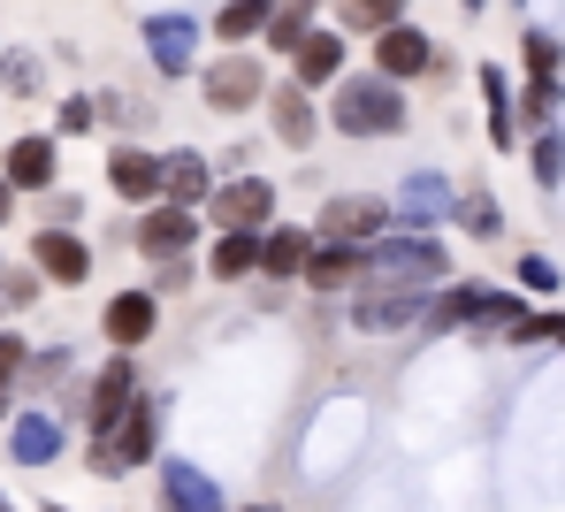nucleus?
Returning a JSON list of instances; mask_svg holds the SVG:
<instances>
[{
  "instance_id": "72a5a7b5",
  "label": "nucleus",
  "mask_w": 565,
  "mask_h": 512,
  "mask_svg": "<svg viewBox=\"0 0 565 512\" xmlns=\"http://www.w3.org/2000/svg\"><path fill=\"white\" fill-rule=\"evenodd\" d=\"M70 360H77L70 344H46V352H31L23 383H31V391H54V383H70Z\"/></svg>"
},
{
  "instance_id": "a878e982",
  "label": "nucleus",
  "mask_w": 565,
  "mask_h": 512,
  "mask_svg": "<svg viewBox=\"0 0 565 512\" xmlns=\"http://www.w3.org/2000/svg\"><path fill=\"white\" fill-rule=\"evenodd\" d=\"M276 15H282V0H222V8H214V39H222L230 54H237V46H260Z\"/></svg>"
},
{
  "instance_id": "a211bd4d",
  "label": "nucleus",
  "mask_w": 565,
  "mask_h": 512,
  "mask_svg": "<svg viewBox=\"0 0 565 512\" xmlns=\"http://www.w3.org/2000/svg\"><path fill=\"white\" fill-rule=\"evenodd\" d=\"M153 512H230V505H222V482H214L199 459H161Z\"/></svg>"
},
{
  "instance_id": "9b49d317",
  "label": "nucleus",
  "mask_w": 565,
  "mask_h": 512,
  "mask_svg": "<svg viewBox=\"0 0 565 512\" xmlns=\"http://www.w3.org/2000/svg\"><path fill=\"white\" fill-rule=\"evenodd\" d=\"M436 70H444V46H436L420 23H390V31H375V77L413 85V77H436Z\"/></svg>"
},
{
  "instance_id": "37998d69",
  "label": "nucleus",
  "mask_w": 565,
  "mask_h": 512,
  "mask_svg": "<svg viewBox=\"0 0 565 512\" xmlns=\"http://www.w3.org/2000/svg\"><path fill=\"white\" fill-rule=\"evenodd\" d=\"M459 8H467V15H489V0H459Z\"/></svg>"
},
{
  "instance_id": "de8ad7c7",
  "label": "nucleus",
  "mask_w": 565,
  "mask_h": 512,
  "mask_svg": "<svg viewBox=\"0 0 565 512\" xmlns=\"http://www.w3.org/2000/svg\"><path fill=\"white\" fill-rule=\"evenodd\" d=\"M0 512H15V505H8V498H0Z\"/></svg>"
},
{
  "instance_id": "a19ab883",
  "label": "nucleus",
  "mask_w": 565,
  "mask_h": 512,
  "mask_svg": "<svg viewBox=\"0 0 565 512\" xmlns=\"http://www.w3.org/2000/svg\"><path fill=\"white\" fill-rule=\"evenodd\" d=\"M99 100V122H115V130H130V122H138V107L122 100V93H93Z\"/></svg>"
},
{
  "instance_id": "7c9ffc66",
  "label": "nucleus",
  "mask_w": 565,
  "mask_h": 512,
  "mask_svg": "<svg viewBox=\"0 0 565 512\" xmlns=\"http://www.w3.org/2000/svg\"><path fill=\"white\" fill-rule=\"evenodd\" d=\"M527 177H535L543 192L565 184V130H535V138H527Z\"/></svg>"
},
{
  "instance_id": "c03bdc74",
  "label": "nucleus",
  "mask_w": 565,
  "mask_h": 512,
  "mask_svg": "<svg viewBox=\"0 0 565 512\" xmlns=\"http://www.w3.org/2000/svg\"><path fill=\"white\" fill-rule=\"evenodd\" d=\"M298 8H337V0H298Z\"/></svg>"
},
{
  "instance_id": "e433bc0d",
  "label": "nucleus",
  "mask_w": 565,
  "mask_h": 512,
  "mask_svg": "<svg viewBox=\"0 0 565 512\" xmlns=\"http://www.w3.org/2000/svg\"><path fill=\"white\" fill-rule=\"evenodd\" d=\"M54 130H70V138L99 130V100H93V93H70V100H62V115H54Z\"/></svg>"
},
{
  "instance_id": "9d476101",
  "label": "nucleus",
  "mask_w": 565,
  "mask_h": 512,
  "mask_svg": "<svg viewBox=\"0 0 565 512\" xmlns=\"http://www.w3.org/2000/svg\"><path fill=\"white\" fill-rule=\"evenodd\" d=\"M276 177H222V192L206 200V230H276L282 214H276Z\"/></svg>"
},
{
  "instance_id": "4c0bfd02",
  "label": "nucleus",
  "mask_w": 565,
  "mask_h": 512,
  "mask_svg": "<svg viewBox=\"0 0 565 512\" xmlns=\"http://www.w3.org/2000/svg\"><path fill=\"white\" fill-rule=\"evenodd\" d=\"M512 344H565V313H527V321H520V329H512Z\"/></svg>"
},
{
  "instance_id": "1a4fd4ad",
  "label": "nucleus",
  "mask_w": 565,
  "mask_h": 512,
  "mask_svg": "<svg viewBox=\"0 0 565 512\" xmlns=\"http://www.w3.org/2000/svg\"><path fill=\"white\" fill-rule=\"evenodd\" d=\"M206 237V214H191V206H146L138 222H130V253L138 260H153V268H169V260H191V245Z\"/></svg>"
},
{
  "instance_id": "473e14b6",
  "label": "nucleus",
  "mask_w": 565,
  "mask_h": 512,
  "mask_svg": "<svg viewBox=\"0 0 565 512\" xmlns=\"http://www.w3.org/2000/svg\"><path fill=\"white\" fill-rule=\"evenodd\" d=\"M558 100L565 85H520V130L535 138V130H558Z\"/></svg>"
},
{
  "instance_id": "c9c22d12",
  "label": "nucleus",
  "mask_w": 565,
  "mask_h": 512,
  "mask_svg": "<svg viewBox=\"0 0 565 512\" xmlns=\"http://www.w3.org/2000/svg\"><path fill=\"white\" fill-rule=\"evenodd\" d=\"M39 291H46V276H39V268H8V276H0L8 313H15V307H39Z\"/></svg>"
},
{
  "instance_id": "f3484780",
  "label": "nucleus",
  "mask_w": 565,
  "mask_h": 512,
  "mask_svg": "<svg viewBox=\"0 0 565 512\" xmlns=\"http://www.w3.org/2000/svg\"><path fill=\"white\" fill-rule=\"evenodd\" d=\"M62 451H70V420H62V413L31 406V413L8 420V459H15V467H54Z\"/></svg>"
},
{
  "instance_id": "20e7f679",
  "label": "nucleus",
  "mask_w": 565,
  "mask_h": 512,
  "mask_svg": "<svg viewBox=\"0 0 565 512\" xmlns=\"http://www.w3.org/2000/svg\"><path fill=\"white\" fill-rule=\"evenodd\" d=\"M268 93H276V77H268V54L260 46L214 54L199 70V100L214 107V115H253V107H268Z\"/></svg>"
},
{
  "instance_id": "ddd939ff",
  "label": "nucleus",
  "mask_w": 565,
  "mask_h": 512,
  "mask_svg": "<svg viewBox=\"0 0 565 512\" xmlns=\"http://www.w3.org/2000/svg\"><path fill=\"white\" fill-rule=\"evenodd\" d=\"M473 93H481V130H489L497 153L527 146V130H520V93H512V77H504L497 62H473Z\"/></svg>"
},
{
  "instance_id": "09e8293b",
  "label": "nucleus",
  "mask_w": 565,
  "mask_h": 512,
  "mask_svg": "<svg viewBox=\"0 0 565 512\" xmlns=\"http://www.w3.org/2000/svg\"><path fill=\"white\" fill-rule=\"evenodd\" d=\"M46 512H70V505H46Z\"/></svg>"
},
{
  "instance_id": "39448f33",
  "label": "nucleus",
  "mask_w": 565,
  "mask_h": 512,
  "mask_svg": "<svg viewBox=\"0 0 565 512\" xmlns=\"http://www.w3.org/2000/svg\"><path fill=\"white\" fill-rule=\"evenodd\" d=\"M146 398V375H138V352H115V360H99V375L85 383V406H77V428H85V444H107L115 436V420Z\"/></svg>"
},
{
  "instance_id": "2f4dec72",
  "label": "nucleus",
  "mask_w": 565,
  "mask_h": 512,
  "mask_svg": "<svg viewBox=\"0 0 565 512\" xmlns=\"http://www.w3.org/2000/svg\"><path fill=\"white\" fill-rule=\"evenodd\" d=\"M512 284H520L527 299H558V291H565V268L551 260V253H520V268H512Z\"/></svg>"
},
{
  "instance_id": "a18cd8bd",
  "label": "nucleus",
  "mask_w": 565,
  "mask_h": 512,
  "mask_svg": "<svg viewBox=\"0 0 565 512\" xmlns=\"http://www.w3.org/2000/svg\"><path fill=\"white\" fill-rule=\"evenodd\" d=\"M230 512H268V505H230Z\"/></svg>"
},
{
  "instance_id": "f704fd0d",
  "label": "nucleus",
  "mask_w": 565,
  "mask_h": 512,
  "mask_svg": "<svg viewBox=\"0 0 565 512\" xmlns=\"http://www.w3.org/2000/svg\"><path fill=\"white\" fill-rule=\"evenodd\" d=\"M23 367H31V344H23L15 329H0V398H15V383H23Z\"/></svg>"
},
{
  "instance_id": "423d86ee",
  "label": "nucleus",
  "mask_w": 565,
  "mask_h": 512,
  "mask_svg": "<svg viewBox=\"0 0 565 512\" xmlns=\"http://www.w3.org/2000/svg\"><path fill=\"white\" fill-rule=\"evenodd\" d=\"M161 413H169L161 398H138V406L115 420V436H107V444H85V467L107 474V482H115V474H130V467H153V459H161Z\"/></svg>"
},
{
  "instance_id": "2eb2a0df",
  "label": "nucleus",
  "mask_w": 565,
  "mask_h": 512,
  "mask_svg": "<svg viewBox=\"0 0 565 512\" xmlns=\"http://www.w3.org/2000/svg\"><path fill=\"white\" fill-rule=\"evenodd\" d=\"M31 268H39L54 291H77V284H93V245H85L77 230H39V237H31Z\"/></svg>"
},
{
  "instance_id": "58836bf2",
  "label": "nucleus",
  "mask_w": 565,
  "mask_h": 512,
  "mask_svg": "<svg viewBox=\"0 0 565 512\" xmlns=\"http://www.w3.org/2000/svg\"><path fill=\"white\" fill-rule=\"evenodd\" d=\"M191 276H206V260H169V268H153V284H146V291H153V299H177Z\"/></svg>"
},
{
  "instance_id": "ea45409f",
  "label": "nucleus",
  "mask_w": 565,
  "mask_h": 512,
  "mask_svg": "<svg viewBox=\"0 0 565 512\" xmlns=\"http://www.w3.org/2000/svg\"><path fill=\"white\" fill-rule=\"evenodd\" d=\"M0 85H8V93H39V70H31L23 54H8V62H0Z\"/></svg>"
},
{
  "instance_id": "79ce46f5",
  "label": "nucleus",
  "mask_w": 565,
  "mask_h": 512,
  "mask_svg": "<svg viewBox=\"0 0 565 512\" xmlns=\"http://www.w3.org/2000/svg\"><path fill=\"white\" fill-rule=\"evenodd\" d=\"M15 200H23V192H15V184L0 177V230H8V214H15Z\"/></svg>"
},
{
  "instance_id": "aec40b11",
  "label": "nucleus",
  "mask_w": 565,
  "mask_h": 512,
  "mask_svg": "<svg viewBox=\"0 0 565 512\" xmlns=\"http://www.w3.org/2000/svg\"><path fill=\"white\" fill-rule=\"evenodd\" d=\"M0 177L15 184V192H54V177H62V146L46 138V130H31V138H8V153H0Z\"/></svg>"
},
{
  "instance_id": "8fccbe9b",
  "label": "nucleus",
  "mask_w": 565,
  "mask_h": 512,
  "mask_svg": "<svg viewBox=\"0 0 565 512\" xmlns=\"http://www.w3.org/2000/svg\"><path fill=\"white\" fill-rule=\"evenodd\" d=\"M0 276H8V268H0Z\"/></svg>"
},
{
  "instance_id": "bb28decb",
  "label": "nucleus",
  "mask_w": 565,
  "mask_h": 512,
  "mask_svg": "<svg viewBox=\"0 0 565 512\" xmlns=\"http://www.w3.org/2000/svg\"><path fill=\"white\" fill-rule=\"evenodd\" d=\"M451 230H459V237H473V245H497V237H504V200H497V192H459Z\"/></svg>"
},
{
  "instance_id": "b1692460",
  "label": "nucleus",
  "mask_w": 565,
  "mask_h": 512,
  "mask_svg": "<svg viewBox=\"0 0 565 512\" xmlns=\"http://www.w3.org/2000/svg\"><path fill=\"white\" fill-rule=\"evenodd\" d=\"M360 276H367V253H352V245H313V260H306V291L313 299H352Z\"/></svg>"
},
{
  "instance_id": "c756f323",
  "label": "nucleus",
  "mask_w": 565,
  "mask_h": 512,
  "mask_svg": "<svg viewBox=\"0 0 565 512\" xmlns=\"http://www.w3.org/2000/svg\"><path fill=\"white\" fill-rule=\"evenodd\" d=\"M313 31H321V23H313V8H298V0H282V15H276V23H268V39H260V46L290 62V54H298V46H306Z\"/></svg>"
},
{
  "instance_id": "49530a36",
  "label": "nucleus",
  "mask_w": 565,
  "mask_h": 512,
  "mask_svg": "<svg viewBox=\"0 0 565 512\" xmlns=\"http://www.w3.org/2000/svg\"><path fill=\"white\" fill-rule=\"evenodd\" d=\"M0 329H8V299H0Z\"/></svg>"
},
{
  "instance_id": "6e6552de",
  "label": "nucleus",
  "mask_w": 565,
  "mask_h": 512,
  "mask_svg": "<svg viewBox=\"0 0 565 512\" xmlns=\"http://www.w3.org/2000/svg\"><path fill=\"white\" fill-rule=\"evenodd\" d=\"M99 177H107V192H115V200L138 206V214L169 200V153H153V146H138V138H115Z\"/></svg>"
},
{
  "instance_id": "393cba45",
  "label": "nucleus",
  "mask_w": 565,
  "mask_h": 512,
  "mask_svg": "<svg viewBox=\"0 0 565 512\" xmlns=\"http://www.w3.org/2000/svg\"><path fill=\"white\" fill-rule=\"evenodd\" d=\"M222 192V177H214V161L199 153V146H177L169 153V206H191V214H206V200Z\"/></svg>"
},
{
  "instance_id": "5701e85b",
  "label": "nucleus",
  "mask_w": 565,
  "mask_h": 512,
  "mask_svg": "<svg viewBox=\"0 0 565 512\" xmlns=\"http://www.w3.org/2000/svg\"><path fill=\"white\" fill-rule=\"evenodd\" d=\"M260 237L268 230H214L206 237V276L214 284H253L260 276Z\"/></svg>"
},
{
  "instance_id": "f8f14e48",
  "label": "nucleus",
  "mask_w": 565,
  "mask_h": 512,
  "mask_svg": "<svg viewBox=\"0 0 565 512\" xmlns=\"http://www.w3.org/2000/svg\"><path fill=\"white\" fill-rule=\"evenodd\" d=\"M268 130H276V146H290V153H313V138L329 130V107H313L306 85L276 77V93H268Z\"/></svg>"
},
{
  "instance_id": "f257e3e1",
  "label": "nucleus",
  "mask_w": 565,
  "mask_h": 512,
  "mask_svg": "<svg viewBox=\"0 0 565 512\" xmlns=\"http://www.w3.org/2000/svg\"><path fill=\"white\" fill-rule=\"evenodd\" d=\"M329 130H337V138H405V130H413L405 85H390L375 70H352V77L329 93Z\"/></svg>"
},
{
  "instance_id": "cd10ccee",
  "label": "nucleus",
  "mask_w": 565,
  "mask_h": 512,
  "mask_svg": "<svg viewBox=\"0 0 565 512\" xmlns=\"http://www.w3.org/2000/svg\"><path fill=\"white\" fill-rule=\"evenodd\" d=\"M520 70H527V85H565V46L558 31H520Z\"/></svg>"
},
{
  "instance_id": "412c9836",
  "label": "nucleus",
  "mask_w": 565,
  "mask_h": 512,
  "mask_svg": "<svg viewBox=\"0 0 565 512\" xmlns=\"http://www.w3.org/2000/svg\"><path fill=\"white\" fill-rule=\"evenodd\" d=\"M199 39H206V23H199V15H146V54H153V70H161V77H191Z\"/></svg>"
},
{
  "instance_id": "0eeeda50",
  "label": "nucleus",
  "mask_w": 565,
  "mask_h": 512,
  "mask_svg": "<svg viewBox=\"0 0 565 512\" xmlns=\"http://www.w3.org/2000/svg\"><path fill=\"white\" fill-rule=\"evenodd\" d=\"M390 230H397V206L382 200V192H337V200H321V214H313V237L321 245H352V253H367Z\"/></svg>"
},
{
  "instance_id": "7ed1b4c3",
  "label": "nucleus",
  "mask_w": 565,
  "mask_h": 512,
  "mask_svg": "<svg viewBox=\"0 0 565 512\" xmlns=\"http://www.w3.org/2000/svg\"><path fill=\"white\" fill-rule=\"evenodd\" d=\"M367 276H397V284L436 291V284H451V245H444V230H390L367 245Z\"/></svg>"
},
{
  "instance_id": "4be33fe9",
  "label": "nucleus",
  "mask_w": 565,
  "mask_h": 512,
  "mask_svg": "<svg viewBox=\"0 0 565 512\" xmlns=\"http://www.w3.org/2000/svg\"><path fill=\"white\" fill-rule=\"evenodd\" d=\"M313 230L306 222H276L268 237H260V284H306V260H313Z\"/></svg>"
},
{
  "instance_id": "f03ea898",
  "label": "nucleus",
  "mask_w": 565,
  "mask_h": 512,
  "mask_svg": "<svg viewBox=\"0 0 565 512\" xmlns=\"http://www.w3.org/2000/svg\"><path fill=\"white\" fill-rule=\"evenodd\" d=\"M428 299H436V291H420V284L360 276V291L344 299V321H352L360 337H397V329H420V321H428Z\"/></svg>"
},
{
  "instance_id": "6ab92c4d",
  "label": "nucleus",
  "mask_w": 565,
  "mask_h": 512,
  "mask_svg": "<svg viewBox=\"0 0 565 512\" xmlns=\"http://www.w3.org/2000/svg\"><path fill=\"white\" fill-rule=\"evenodd\" d=\"M352 77V46H344V31H313L298 54H290V85H306V93H337Z\"/></svg>"
},
{
  "instance_id": "4468645a",
  "label": "nucleus",
  "mask_w": 565,
  "mask_h": 512,
  "mask_svg": "<svg viewBox=\"0 0 565 512\" xmlns=\"http://www.w3.org/2000/svg\"><path fill=\"white\" fill-rule=\"evenodd\" d=\"M390 206H397V230H444V222L459 214V192H451L436 169H413V177L390 192Z\"/></svg>"
},
{
  "instance_id": "c85d7f7f",
  "label": "nucleus",
  "mask_w": 565,
  "mask_h": 512,
  "mask_svg": "<svg viewBox=\"0 0 565 512\" xmlns=\"http://www.w3.org/2000/svg\"><path fill=\"white\" fill-rule=\"evenodd\" d=\"M405 8H413V0H337V31H367V39H375L390 23H413Z\"/></svg>"
},
{
  "instance_id": "dca6fc26",
  "label": "nucleus",
  "mask_w": 565,
  "mask_h": 512,
  "mask_svg": "<svg viewBox=\"0 0 565 512\" xmlns=\"http://www.w3.org/2000/svg\"><path fill=\"white\" fill-rule=\"evenodd\" d=\"M153 329H161V299L138 284V291H115L107 307H99V337L115 344V352H138V344H153Z\"/></svg>"
}]
</instances>
